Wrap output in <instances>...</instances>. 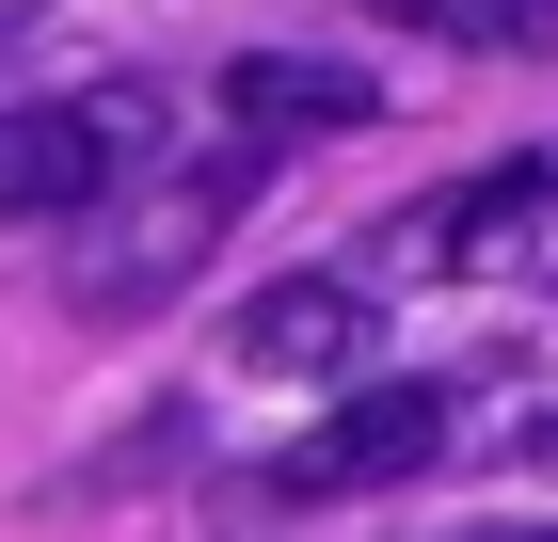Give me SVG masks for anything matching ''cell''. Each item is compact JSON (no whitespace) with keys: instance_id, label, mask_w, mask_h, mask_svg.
<instances>
[{"instance_id":"cell-4","label":"cell","mask_w":558,"mask_h":542,"mask_svg":"<svg viewBox=\"0 0 558 542\" xmlns=\"http://www.w3.org/2000/svg\"><path fill=\"white\" fill-rule=\"evenodd\" d=\"M367 320H384V303L351 288V272H288V288L240 303V368H271V383H336V368H367Z\"/></svg>"},{"instance_id":"cell-2","label":"cell","mask_w":558,"mask_h":542,"mask_svg":"<svg viewBox=\"0 0 558 542\" xmlns=\"http://www.w3.org/2000/svg\"><path fill=\"white\" fill-rule=\"evenodd\" d=\"M175 160V96L112 81V96H48V112H0V224H81L96 192Z\"/></svg>"},{"instance_id":"cell-1","label":"cell","mask_w":558,"mask_h":542,"mask_svg":"<svg viewBox=\"0 0 558 542\" xmlns=\"http://www.w3.org/2000/svg\"><path fill=\"white\" fill-rule=\"evenodd\" d=\"M271 192V160L256 144H208V160H160V176H129V192H96L81 224H64V303L81 320H144V303H175L192 272L223 255V224Z\"/></svg>"},{"instance_id":"cell-3","label":"cell","mask_w":558,"mask_h":542,"mask_svg":"<svg viewBox=\"0 0 558 542\" xmlns=\"http://www.w3.org/2000/svg\"><path fill=\"white\" fill-rule=\"evenodd\" d=\"M447 462V383H367L336 431H303L271 462V495H384V479H430Z\"/></svg>"},{"instance_id":"cell-7","label":"cell","mask_w":558,"mask_h":542,"mask_svg":"<svg viewBox=\"0 0 558 542\" xmlns=\"http://www.w3.org/2000/svg\"><path fill=\"white\" fill-rule=\"evenodd\" d=\"M399 33H447V48H558V0H367Z\"/></svg>"},{"instance_id":"cell-5","label":"cell","mask_w":558,"mask_h":542,"mask_svg":"<svg viewBox=\"0 0 558 542\" xmlns=\"http://www.w3.org/2000/svg\"><path fill=\"white\" fill-rule=\"evenodd\" d=\"M543 224H558V160H543V144H526V160L463 176V192H447V208L415 224V255H430V272H511V255L543 240Z\"/></svg>"},{"instance_id":"cell-8","label":"cell","mask_w":558,"mask_h":542,"mask_svg":"<svg viewBox=\"0 0 558 542\" xmlns=\"http://www.w3.org/2000/svg\"><path fill=\"white\" fill-rule=\"evenodd\" d=\"M511 447H526V462H543V479H558V399H543V415H526V431H511Z\"/></svg>"},{"instance_id":"cell-9","label":"cell","mask_w":558,"mask_h":542,"mask_svg":"<svg viewBox=\"0 0 558 542\" xmlns=\"http://www.w3.org/2000/svg\"><path fill=\"white\" fill-rule=\"evenodd\" d=\"M463 542H558V527H463Z\"/></svg>"},{"instance_id":"cell-6","label":"cell","mask_w":558,"mask_h":542,"mask_svg":"<svg viewBox=\"0 0 558 542\" xmlns=\"http://www.w3.org/2000/svg\"><path fill=\"white\" fill-rule=\"evenodd\" d=\"M223 112H240V144H303V128H367V64H303V48H240L223 64Z\"/></svg>"}]
</instances>
